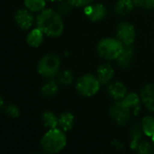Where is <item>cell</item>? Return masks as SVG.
I'll return each instance as SVG.
<instances>
[{"mask_svg":"<svg viewBox=\"0 0 154 154\" xmlns=\"http://www.w3.org/2000/svg\"><path fill=\"white\" fill-rule=\"evenodd\" d=\"M37 27L48 36L58 37L62 33L64 24L58 11L46 9L42 11L37 16Z\"/></svg>","mask_w":154,"mask_h":154,"instance_id":"cell-1","label":"cell"},{"mask_svg":"<svg viewBox=\"0 0 154 154\" xmlns=\"http://www.w3.org/2000/svg\"><path fill=\"white\" fill-rule=\"evenodd\" d=\"M67 143L66 136L62 130L53 128L50 129L42 139V149L49 153H56L60 152Z\"/></svg>","mask_w":154,"mask_h":154,"instance_id":"cell-2","label":"cell"},{"mask_svg":"<svg viewBox=\"0 0 154 154\" xmlns=\"http://www.w3.org/2000/svg\"><path fill=\"white\" fill-rule=\"evenodd\" d=\"M124 44L114 38H106L97 44V51L101 57L106 60H116L123 50Z\"/></svg>","mask_w":154,"mask_h":154,"instance_id":"cell-3","label":"cell"},{"mask_svg":"<svg viewBox=\"0 0 154 154\" xmlns=\"http://www.w3.org/2000/svg\"><path fill=\"white\" fill-rule=\"evenodd\" d=\"M60 67V57L55 53L44 55L38 63V71L44 78H53L59 72Z\"/></svg>","mask_w":154,"mask_h":154,"instance_id":"cell-4","label":"cell"},{"mask_svg":"<svg viewBox=\"0 0 154 154\" xmlns=\"http://www.w3.org/2000/svg\"><path fill=\"white\" fill-rule=\"evenodd\" d=\"M100 84V81L95 76L85 74L78 79L76 88L80 95L84 97H91L97 93Z\"/></svg>","mask_w":154,"mask_h":154,"instance_id":"cell-5","label":"cell"},{"mask_svg":"<svg viewBox=\"0 0 154 154\" xmlns=\"http://www.w3.org/2000/svg\"><path fill=\"white\" fill-rule=\"evenodd\" d=\"M130 106L125 102L124 99L117 100L110 107V116L118 125H125L127 124L130 118Z\"/></svg>","mask_w":154,"mask_h":154,"instance_id":"cell-6","label":"cell"},{"mask_svg":"<svg viewBox=\"0 0 154 154\" xmlns=\"http://www.w3.org/2000/svg\"><path fill=\"white\" fill-rule=\"evenodd\" d=\"M135 35L134 27L131 23L123 22L117 26L116 37L123 44H133L135 40Z\"/></svg>","mask_w":154,"mask_h":154,"instance_id":"cell-7","label":"cell"},{"mask_svg":"<svg viewBox=\"0 0 154 154\" xmlns=\"http://www.w3.org/2000/svg\"><path fill=\"white\" fill-rule=\"evenodd\" d=\"M85 14L93 22L103 20L107 14L106 8L102 4H90L85 7Z\"/></svg>","mask_w":154,"mask_h":154,"instance_id":"cell-8","label":"cell"},{"mask_svg":"<svg viewBox=\"0 0 154 154\" xmlns=\"http://www.w3.org/2000/svg\"><path fill=\"white\" fill-rule=\"evenodd\" d=\"M14 20L17 25L23 29L27 30L29 29L33 23V16L32 14L26 9H19L16 11L14 14Z\"/></svg>","mask_w":154,"mask_h":154,"instance_id":"cell-9","label":"cell"},{"mask_svg":"<svg viewBox=\"0 0 154 154\" xmlns=\"http://www.w3.org/2000/svg\"><path fill=\"white\" fill-rule=\"evenodd\" d=\"M134 52V47L132 46V44H124L123 50L116 59L118 65L123 69L128 68L133 61Z\"/></svg>","mask_w":154,"mask_h":154,"instance_id":"cell-10","label":"cell"},{"mask_svg":"<svg viewBox=\"0 0 154 154\" xmlns=\"http://www.w3.org/2000/svg\"><path fill=\"white\" fill-rule=\"evenodd\" d=\"M141 98L145 106L154 112V84H147L142 88Z\"/></svg>","mask_w":154,"mask_h":154,"instance_id":"cell-11","label":"cell"},{"mask_svg":"<svg viewBox=\"0 0 154 154\" xmlns=\"http://www.w3.org/2000/svg\"><path fill=\"white\" fill-rule=\"evenodd\" d=\"M126 87L120 81L113 82L108 87V92L110 96L116 100H122L126 96Z\"/></svg>","mask_w":154,"mask_h":154,"instance_id":"cell-12","label":"cell"},{"mask_svg":"<svg viewBox=\"0 0 154 154\" xmlns=\"http://www.w3.org/2000/svg\"><path fill=\"white\" fill-rule=\"evenodd\" d=\"M97 79L100 81L101 84H106L108 83L114 77V69L110 64H103L98 67L97 69Z\"/></svg>","mask_w":154,"mask_h":154,"instance_id":"cell-13","label":"cell"},{"mask_svg":"<svg viewBox=\"0 0 154 154\" xmlns=\"http://www.w3.org/2000/svg\"><path fill=\"white\" fill-rule=\"evenodd\" d=\"M134 6L133 0H118L115 6V11L118 15H127L130 14Z\"/></svg>","mask_w":154,"mask_h":154,"instance_id":"cell-14","label":"cell"},{"mask_svg":"<svg viewBox=\"0 0 154 154\" xmlns=\"http://www.w3.org/2000/svg\"><path fill=\"white\" fill-rule=\"evenodd\" d=\"M74 125V116L69 112H65L59 117L58 125L63 132L69 131Z\"/></svg>","mask_w":154,"mask_h":154,"instance_id":"cell-15","label":"cell"},{"mask_svg":"<svg viewBox=\"0 0 154 154\" xmlns=\"http://www.w3.org/2000/svg\"><path fill=\"white\" fill-rule=\"evenodd\" d=\"M43 41V32L37 27L27 36V43L32 47H39Z\"/></svg>","mask_w":154,"mask_h":154,"instance_id":"cell-16","label":"cell"},{"mask_svg":"<svg viewBox=\"0 0 154 154\" xmlns=\"http://www.w3.org/2000/svg\"><path fill=\"white\" fill-rule=\"evenodd\" d=\"M59 90V86L56 81L50 80L47 81L42 88V95L44 97H54Z\"/></svg>","mask_w":154,"mask_h":154,"instance_id":"cell-17","label":"cell"},{"mask_svg":"<svg viewBox=\"0 0 154 154\" xmlns=\"http://www.w3.org/2000/svg\"><path fill=\"white\" fill-rule=\"evenodd\" d=\"M124 100L130 106V108H133L134 110V115L139 114V111L141 109V100L135 93H130L126 95Z\"/></svg>","mask_w":154,"mask_h":154,"instance_id":"cell-18","label":"cell"},{"mask_svg":"<svg viewBox=\"0 0 154 154\" xmlns=\"http://www.w3.org/2000/svg\"><path fill=\"white\" fill-rule=\"evenodd\" d=\"M143 127L139 124H135L132 129H131V148L132 149H136L137 145L139 144L140 139L142 138V132H143Z\"/></svg>","mask_w":154,"mask_h":154,"instance_id":"cell-19","label":"cell"},{"mask_svg":"<svg viewBox=\"0 0 154 154\" xmlns=\"http://www.w3.org/2000/svg\"><path fill=\"white\" fill-rule=\"evenodd\" d=\"M42 122L45 127L49 129H53L57 127L59 124V118H57L53 113L50 111H46L42 115Z\"/></svg>","mask_w":154,"mask_h":154,"instance_id":"cell-20","label":"cell"},{"mask_svg":"<svg viewBox=\"0 0 154 154\" xmlns=\"http://www.w3.org/2000/svg\"><path fill=\"white\" fill-rule=\"evenodd\" d=\"M142 127L144 134L147 136L152 137L154 135V118L152 116H146L142 122Z\"/></svg>","mask_w":154,"mask_h":154,"instance_id":"cell-21","label":"cell"},{"mask_svg":"<svg viewBox=\"0 0 154 154\" xmlns=\"http://www.w3.org/2000/svg\"><path fill=\"white\" fill-rule=\"evenodd\" d=\"M24 5L30 11L39 12L44 8L45 0H24Z\"/></svg>","mask_w":154,"mask_h":154,"instance_id":"cell-22","label":"cell"},{"mask_svg":"<svg viewBox=\"0 0 154 154\" xmlns=\"http://www.w3.org/2000/svg\"><path fill=\"white\" fill-rule=\"evenodd\" d=\"M74 5H72V3L70 2V0H63L60 1V3L57 6V11L63 15H66L70 13V11L72 10V7Z\"/></svg>","mask_w":154,"mask_h":154,"instance_id":"cell-23","label":"cell"},{"mask_svg":"<svg viewBox=\"0 0 154 154\" xmlns=\"http://www.w3.org/2000/svg\"><path fill=\"white\" fill-rule=\"evenodd\" d=\"M58 80L61 85H69L73 81V75L69 70H64L59 74Z\"/></svg>","mask_w":154,"mask_h":154,"instance_id":"cell-24","label":"cell"},{"mask_svg":"<svg viewBox=\"0 0 154 154\" xmlns=\"http://www.w3.org/2000/svg\"><path fill=\"white\" fill-rule=\"evenodd\" d=\"M136 152L141 154H151L153 152L152 146L148 142H142L136 147Z\"/></svg>","mask_w":154,"mask_h":154,"instance_id":"cell-25","label":"cell"},{"mask_svg":"<svg viewBox=\"0 0 154 154\" xmlns=\"http://www.w3.org/2000/svg\"><path fill=\"white\" fill-rule=\"evenodd\" d=\"M134 5H137L145 9L154 8V0H133Z\"/></svg>","mask_w":154,"mask_h":154,"instance_id":"cell-26","label":"cell"},{"mask_svg":"<svg viewBox=\"0 0 154 154\" xmlns=\"http://www.w3.org/2000/svg\"><path fill=\"white\" fill-rule=\"evenodd\" d=\"M5 113L13 118H16L20 116L19 108L15 105H13V104H9L5 107Z\"/></svg>","mask_w":154,"mask_h":154,"instance_id":"cell-27","label":"cell"},{"mask_svg":"<svg viewBox=\"0 0 154 154\" xmlns=\"http://www.w3.org/2000/svg\"><path fill=\"white\" fill-rule=\"evenodd\" d=\"M74 6H87L90 5L93 0H70Z\"/></svg>","mask_w":154,"mask_h":154,"instance_id":"cell-28","label":"cell"},{"mask_svg":"<svg viewBox=\"0 0 154 154\" xmlns=\"http://www.w3.org/2000/svg\"><path fill=\"white\" fill-rule=\"evenodd\" d=\"M112 144H113V145H115L117 149H124V145H123L120 142H118L117 140L114 141Z\"/></svg>","mask_w":154,"mask_h":154,"instance_id":"cell-29","label":"cell"},{"mask_svg":"<svg viewBox=\"0 0 154 154\" xmlns=\"http://www.w3.org/2000/svg\"><path fill=\"white\" fill-rule=\"evenodd\" d=\"M51 1H58V2H60V1H63V0H51Z\"/></svg>","mask_w":154,"mask_h":154,"instance_id":"cell-30","label":"cell"},{"mask_svg":"<svg viewBox=\"0 0 154 154\" xmlns=\"http://www.w3.org/2000/svg\"><path fill=\"white\" fill-rule=\"evenodd\" d=\"M152 143H153V145H154V135L152 137Z\"/></svg>","mask_w":154,"mask_h":154,"instance_id":"cell-31","label":"cell"}]
</instances>
